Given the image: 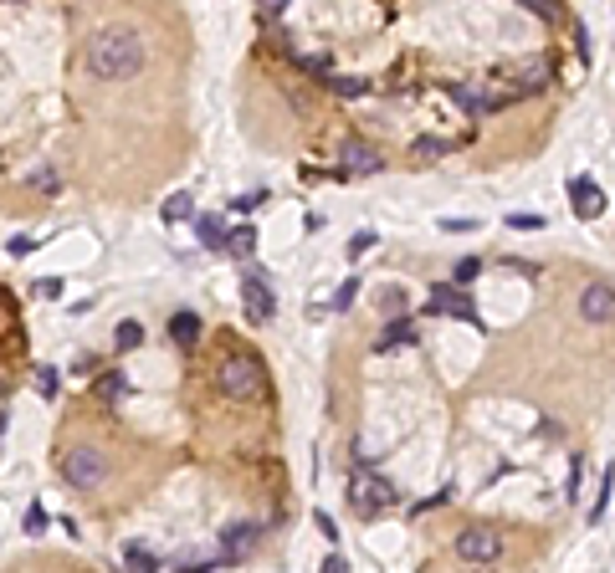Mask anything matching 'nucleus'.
I'll return each mask as SVG.
<instances>
[{"label":"nucleus","mask_w":615,"mask_h":573,"mask_svg":"<svg viewBox=\"0 0 615 573\" xmlns=\"http://www.w3.org/2000/svg\"><path fill=\"white\" fill-rule=\"evenodd\" d=\"M5 251H11V256H31V251H37V235H11Z\"/></svg>","instance_id":"obj_25"},{"label":"nucleus","mask_w":615,"mask_h":573,"mask_svg":"<svg viewBox=\"0 0 615 573\" xmlns=\"http://www.w3.org/2000/svg\"><path fill=\"white\" fill-rule=\"evenodd\" d=\"M37 390H41V400H52L57 394V369H47V364L37 369Z\"/></svg>","instance_id":"obj_24"},{"label":"nucleus","mask_w":615,"mask_h":573,"mask_svg":"<svg viewBox=\"0 0 615 573\" xmlns=\"http://www.w3.org/2000/svg\"><path fill=\"white\" fill-rule=\"evenodd\" d=\"M31 184H37V190H47V195H52V190H57V174H52V170H41V174H31Z\"/></svg>","instance_id":"obj_37"},{"label":"nucleus","mask_w":615,"mask_h":573,"mask_svg":"<svg viewBox=\"0 0 615 573\" xmlns=\"http://www.w3.org/2000/svg\"><path fill=\"white\" fill-rule=\"evenodd\" d=\"M579 313H585L589 323H610V318H615V286L589 282L585 292H579Z\"/></svg>","instance_id":"obj_8"},{"label":"nucleus","mask_w":615,"mask_h":573,"mask_svg":"<svg viewBox=\"0 0 615 573\" xmlns=\"http://www.w3.org/2000/svg\"><path fill=\"white\" fill-rule=\"evenodd\" d=\"M196 231H200V246H206V251H226V241H231V231H226L221 215H200Z\"/></svg>","instance_id":"obj_13"},{"label":"nucleus","mask_w":615,"mask_h":573,"mask_svg":"<svg viewBox=\"0 0 615 573\" xmlns=\"http://www.w3.org/2000/svg\"><path fill=\"white\" fill-rule=\"evenodd\" d=\"M349 502L359 517H380V512H390L395 502H400V492H395L385 476H375V471H354L349 476Z\"/></svg>","instance_id":"obj_3"},{"label":"nucleus","mask_w":615,"mask_h":573,"mask_svg":"<svg viewBox=\"0 0 615 573\" xmlns=\"http://www.w3.org/2000/svg\"><path fill=\"white\" fill-rule=\"evenodd\" d=\"M196 215V200H190V190H180V195L164 200V221H190Z\"/></svg>","instance_id":"obj_18"},{"label":"nucleus","mask_w":615,"mask_h":573,"mask_svg":"<svg viewBox=\"0 0 615 573\" xmlns=\"http://www.w3.org/2000/svg\"><path fill=\"white\" fill-rule=\"evenodd\" d=\"M610 486H615V476H610V471H605V482H600V496H595V512H589V517H600V512H605V496H610Z\"/></svg>","instance_id":"obj_33"},{"label":"nucleus","mask_w":615,"mask_h":573,"mask_svg":"<svg viewBox=\"0 0 615 573\" xmlns=\"http://www.w3.org/2000/svg\"><path fill=\"white\" fill-rule=\"evenodd\" d=\"M313 522H318V533H323V537H328V543H334V537H339V527H334V517H328V512H318V517H313Z\"/></svg>","instance_id":"obj_36"},{"label":"nucleus","mask_w":615,"mask_h":573,"mask_svg":"<svg viewBox=\"0 0 615 573\" xmlns=\"http://www.w3.org/2000/svg\"><path fill=\"white\" fill-rule=\"evenodd\" d=\"M569 200H575L579 221H595V215L605 210V190L595 180H585V174H575V180H569Z\"/></svg>","instance_id":"obj_9"},{"label":"nucleus","mask_w":615,"mask_h":573,"mask_svg":"<svg viewBox=\"0 0 615 573\" xmlns=\"http://www.w3.org/2000/svg\"><path fill=\"white\" fill-rule=\"evenodd\" d=\"M251 251H257V231H251V225H236L231 241H226V256H241V261H247Z\"/></svg>","instance_id":"obj_17"},{"label":"nucleus","mask_w":615,"mask_h":573,"mask_svg":"<svg viewBox=\"0 0 615 573\" xmlns=\"http://www.w3.org/2000/svg\"><path fill=\"white\" fill-rule=\"evenodd\" d=\"M103 451H92V445H78V451H67L62 456V476L72 486H82V492H92V486H103Z\"/></svg>","instance_id":"obj_4"},{"label":"nucleus","mask_w":615,"mask_h":573,"mask_svg":"<svg viewBox=\"0 0 615 573\" xmlns=\"http://www.w3.org/2000/svg\"><path fill=\"white\" fill-rule=\"evenodd\" d=\"M524 5H528L534 16H554V0H524Z\"/></svg>","instance_id":"obj_38"},{"label":"nucleus","mask_w":615,"mask_h":573,"mask_svg":"<svg viewBox=\"0 0 615 573\" xmlns=\"http://www.w3.org/2000/svg\"><path fill=\"white\" fill-rule=\"evenodd\" d=\"M139 343H144V328L133 323V318H123V323L113 328V349H118V353H129V349H139Z\"/></svg>","instance_id":"obj_16"},{"label":"nucleus","mask_w":615,"mask_h":573,"mask_svg":"<svg viewBox=\"0 0 615 573\" xmlns=\"http://www.w3.org/2000/svg\"><path fill=\"white\" fill-rule=\"evenodd\" d=\"M267 200V190H251V195H241V200H231V210H257Z\"/></svg>","instance_id":"obj_31"},{"label":"nucleus","mask_w":615,"mask_h":573,"mask_svg":"<svg viewBox=\"0 0 615 573\" xmlns=\"http://www.w3.org/2000/svg\"><path fill=\"white\" fill-rule=\"evenodd\" d=\"M144 67V36L133 26H103L88 41V72L103 82H123Z\"/></svg>","instance_id":"obj_1"},{"label":"nucleus","mask_w":615,"mask_h":573,"mask_svg":"<svg viewBox=\"0 0 615 573\" xmlns=\"http://www.w3.org/2000/svg\"><path fill=\"white\" fill-rule=\"evenodd\" d=\"M426 307H431V313H446V318H461V323H477V307H472V297L457 282H436Z\"/></svg>","instance_id":"obj_6"},{"label":"nucleus","mask_w":615,"mask_h":573,"mask_svg":"<svg viewBox=\"0 0 615 573\" xmlns=\"http://www.w3.org/2000/svg\"><path fill=\"white\" fill-rule=\"evenodd\" d=\"M257 537H262V527H257V522H236V527H226V533H221V558L226 563L247 558L251 547H257Z\"/></svg>","instance_id":"obj_11"},{"label":"nucleus","mask_w":615,"mask_h":573,"mask_svg":"<svg viewBox=\"0 0 615 573\" xmlns=\"http://www.w3.org/2000/svg\"><path fill=\"white\" fill-rule=\"evenodd\" d=\"M406 343H416V323H410V318H390V323H385V333L375 339V349L390 353V349H406Z\"/></svg>","instance_id":"obj_12"},{"label":"nucleus","mask_w":615,"mask_h":573,"mask_svg":"<svg viewBox=\"0 0 615 573\" xmlns=\"http://www.w3.org/2000/svg\"><path fill=\"white\" fill-rule=\"evenodd\" d=\"M410 154H416V159H441L446 143L441 139H416V143H410Z\"/></svg>","instance_id":"obj_21"},{"label":"nucleus","mask_w":615,"mask_h":573,"mask_svg":"<svg viewBox=\"0 0 615 573\" xmlns=\"http://www.w3.org/2000/svg\"><path fill=\"white\" fill-rule=\"evenodd\" d=\"M123 573H159V558L144 543H129L123 547Z\"/></svg>","instance_id":"obj_15"},{"label":"nucleus","mask_w":615,"mask_h":573,"mask_svg":"<svg viewBox=\"0 0 615 573\" xmlns=\"http://www.w3.org/2000/svg\"><path fill=\"white\" fill-rule=\"evenodd\" d=\"M477 276H482V261H477V256H461V261H457V286L477 282Z\"/></svg>","instance_id":"obj_22"},{"label":"nucleus","mask_w":615,"mask_h":573,"mask_svg":"<svg viewBox=\"0 0 615 573\" xmlns=\"http://www.w3.org/2000/svg\"><path fill=\"white\" fill-rule=\"evenodd\" d=\"M170 339L190 349V343L200 339V313H190V307H185V313H175V318H170Z\"/></svg>","instance_id":"obj_14"},{"label":"nucleus","mask_w":615,"mask_h":573,"mask_svg":"<svg viewBox=\"0 0 615 573\" xmlns=\"http://www.w3.org/2000/svg\"><path fill=\"white\" fill-rule=\"evenodd\" d=\"M508 225H518V231H538V225H544V215H508Z\"/></svg>","instance_id":"obj_34"},{"label":"nucleus","mask_w":615,"mask_h":573,"mask_svg":"<svg viewBox=\"0 0 615 573\" xmlns=\"http://www.w3.org/2000/svg\"><path fill=\"white\" fill-rule=\"evenodd\" d=\"M538 88H549V67H544V62H528V67H524V92H538Z\"/></svg>","instance_id":"obj_19"},{"label":"nucleus","mask_w":615,"mask_h":573,"mask_svg":"<svg viewBox=\"0 0 615 573\" xmlns=\"http://www.w3.org/2000/svg\"><path fill=\"white\" fill-rule=\"evenodd\" d=\"M457 553L467 563H493V558H503V537L493 533V527H461V533H457Z\"/></svg>","instance_id":"obj_5"},{"label":"nucleus","mask_w":615,"mask_h":573,"mask_svg":"<svg viewBox=\"0 0 615 573\" xmlns=\"http://www.w3.org/2000/svg\"><path fill=\"white\" fill-rule=\"evenodd\" d=\"M328 88L339 92V98H359V92H365V82H359V78H328Z\"/></svg>","instance_id":"obj_23"},{"label":"nucleus","mask_w":615,"mask_h":573,"mask_svg":"<svg viewBox=\"0 0 615 573\" xmlns=\"http://www.w3.org/2000/svg\"><path fill=\"white\" fill-rule=\"evenodd\" d=\"M380 307H385V318H406V292H400V286H390V292L380 297Z\"/></svg>","instance_id":"obj_20"},{"label":"nucleus","mask_w":615,"mask_h":573,"mask_svg":"<svg viewBox=\"0 0 615 573\" xmlns=\"http://www.w3.org/2000/svg\"><path fill=\"white\" fill-rule=\"evenodd\" d=\"M123 390H129V384H123V374H118V369H113V374L103 379V394H108V400H118V394H123Z\"/></svg>","instance_id":"obj_30"},{"label":"nucleus","mask_w":615,"mask_h":573,"mask_svg":"<svg viewBox=\"0 0 615 573\" xmlns=\"http://www.w3.org/2000/svg\"><path fill=\"white\" fill-rule=\"evenodd\" d=\"M344 170L349 174H380L385 159H380V149H375L369 139H349L344 143Z\"/></svg>","instance_id":"obj_10"},{"label":"nucleus","mask_w":615,"mask_h":573,"mask_svg":"<svg viewBox=\"0 0 615 573\" xmlns=\"http://www.w3.org/2000/svg\"><path fill=\"white\" fill-rule=\"evenodd\" d=\"M62 292H67V286L57 282V276H41V282H37V297H62Z\"/></svg>","instance_id":"obj_27"},{"label":"nucleus","mask_w":615,"mask_h":573,"mask_svg":"<svg viewBox=\"0 0 615 573\" xmlns=\"http://www.w3.org/2000/svg\"><path fill=\"white\" fill-rule=\"evenodd\" d=\"M369 246H375V231H359V235H354V241H349V261H359V256H365Z\"/></svg>","instance_id":"obj_26"},{"label":"nucleus","mask_w":615,"mask_h":573,"mask_svg":"<svg viewBox=\"0 0 615 573\" xmlns=\"http://www.w3.org/2000/svg\"><path fill=\"white\" fill-rule=\"evenodd\" d=\"M241 302H247V318H251V323H272L277 297H272V286H267L262 272H247V282H241Z\"/></svg>","instance_id":"obj_7"},{"label":"nucleus","mask_w":615,"mask_h":573,"mask_svg":"<svg viewBox=\"0 0 615 573\" xmlns=\"http://www.w3.org/2000/svg\"><path fill=\"white\" fill-rule=\"evenodd\" d=\"M292 62H298V67H313V72H323V52H292Z\"/></svg>","instance_id":"obj_28"},{"label":"nucleus","mask_w":615,"mask_h":573,"mask_svg":"<svg viewBox=\"0 0 615 573\" xmlns=\"http://www.w3.org/2000/svg\"><path fill=\"white\" fill-rule=\"evenodd\" d=\"M216 384H221L226 400H262L267 369H262L257 353H221V364H216Z\"/></svg>","instance_id":"obj_2"},{"label":"nucleus","mask_w":615,"mask_h":573,"mask_svg":"<svg viewBox=\"0 0 615 573\" xmlns=\"http://www.w3.org/2000/svg\"><path fill=\"white\" fill-rule=\"evenodd\" d=\"M41 527H47V512H41V507H27V533L37 537Z\"/></svg>","instance_id":"obj_32"},{"label":"nucleus","mask_w":615,"mask_h":573,"mask_svg":"<svg viewBox=\"0 0 615 573\" xmlns=\"http://www.w3.org/2000/svg\"><path fill=\"white\" fill-rule=\"evenodd\" d=\"M354 292H359V282L349 276V282H344L339 292H334V307H349V302H354Z\"/></svg>","instance_id":"obj_29"},{"label":"nucleus","mask_w":615,"mask_h":573,"mask_svg":"<svg viewBox=\"0 0 615 573\" xmlns=\"http://www.w3.org/2000/svg\"><path fill=\"white\" fill-rule=\"evenodd\" d=\"M323 573H354V568H349V558H339V553H328V558H323Z\"/></svg>","instance_id":"obj_35"}]
</instances>
